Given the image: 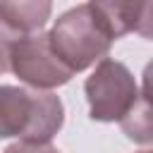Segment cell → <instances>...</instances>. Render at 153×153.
Instances as JSON below:
<instances>
[{"label":"cell","mask_w":153,"mask_h":153,"mask_svg":"<svg viewBox=\"0 0 153 153\" xmlns=\"http://www.w3.org/2000/svg\"><path fill=\"white\" fill-rule=\"evenodd\" d=\"M139 153H151V151H139Z\"/></svg>","instance_id":"cell-10"},{"label":"cell","mask_w":153,"mask_h":153,"mask_svg":"<svg viewBox=\"0 0 153 153\" xmlns=\"http://www.w3.org/2000/svg\"><path fill=\"white\" fill-rule=\"evenodd\" d=\"M88 115L96 122H120L139 100L141 86L129 67L115 57H103L84 84Z\"/></svg>","instance_id":"cell-3"},{"label":"cell","mask_w":153,"mask_h":153,"mask_svg":"<svg viewBox=\"0 0 153 153\" xmlns=\"http://www.w3.org/2000/svg\"><path fill=\"white\" fill-rule=\"evenodd\" d=\"M10 72L29 88L43 91L65 86L74 76V72L57 57L48 33L43 31L22 33L14 38L10 48Z\"/></svg>","instance_id":"cell-4"},{"label":"cell","mask_w":153,"mask_h":153,"mask_svg":"<svg viewBox=\"0 0 153 153\" xmlns=\"http://www.w3.org/2000/svg\"><path fill=\"white\" fill-rule=\"evenodd\" d=\"M53 0H0V19L17 33H33L45 26Z\"/></svg>","instance_id":"cell-6"},{"label":"cell","mask_w":153,"mask_h":153,"mask_svg":"<svg viewBox=\"0 0 153 153\" xmlns=\"http://www.w3.org/2000/svg\"><path fill=\"white\" fill-rule=\"evenodd\" d=\"M88 5L100 14L115 41L127 33L151 38V0H88Z\"/></svg>","instance_id":"cell-5"},{"label":"cell","mask_w":153,"mask_h":153,"mask_svg":"<svg viewBox=\"0 0 153 153\" xmlns=\"http://www.w3.org/2000/svg\"><path fill=\"white\" fill-rule=\"evenodd\" d=\"M48 41L57 57L76 74L93 67L98 60L108 57L115 38L100 19V14L88 2H84L62 12L53 22Z\"/></svg>","instance_id":"cell-2"},{"label":"cell","mask_w":153,"mask_h":153,"mask_svg":"<svg viewBox=\"0 0 153 153\" xmlns=\"http://www.w3.org/2000/svg\"><path fill=\"white\" fill-rule=\"evenodd\" d=\"M17 36H22V33H17L14 29H10L0 19V74L10 72V48H12V43H14Z\"/></svg>","instance_id":"cell-8"},{"label":"cell","mask_w":153,"mask_h":153,"mask_svg":"<svg viewBox=\"0 0 153 153\" xmlns=\"http://www.w3.org/2000/svg\"><path fill=\"white\" fill-rule=\"evenodd\" d=\"M2 153H60L50 141H14Z\"/></svg>","instance_id":"cell-9"},{"label":"cell","mask_w":153,"mask_h":153,"mask_svg":"<svg viewBox=\"0 0 153 153\" xmlns=\"http://www.w3.org/2000/svg\"><path fill=\"white\" fill-rule=\"evenodd\" d=\"M62 124L65 105L53 91L0 86V139L50 141Z\"/></svg>","instance_id":"cell-1"},{"label":"cell","mask_w":153,"mask_h":153,"mask_svg":"<svg viewBox=\"0 0 153 153\" xmlns=\"http://www.w3.org/2000/svg\"><path fill=\"white\" fill-rule=\"evenodd\" d=\"M122 131L136 141V143H151V105H148V93L146 86L141 88V96L136 100V105L120 120Z\"/></svg>","instance_id":"cell-7"}]
</instances>
